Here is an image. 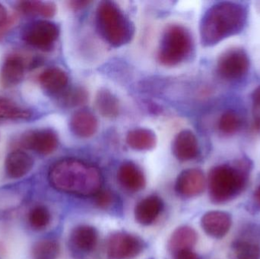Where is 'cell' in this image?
I'll use <instances>...</instances> for the list:
<instances>
[{"mask_svg":"<svg viewBox=\"0 0 260 259\" xmlns=\"http://www.w3.org/2000/svg\"><path fill=\"white\" fill-rule=\"evenodd\" d=\"M50 183L56 190L78 196H94L102 190L103 178L99 169L73 158L61 160L52 166Z\"/></svg>","mask_w":260,"mask_h":259,"instance_id":"6da1fadb","label":"cell"},{"mask_svg":"<svg viewBox=\"0 0 260 259\" xmlns=\"http://www.w3.org/2000/svg\"><path fill=\"white\" fill-rule=\"evenodd\" d=\"M247 21V11L243 5L221 2L208 9L202 18L200 36L203 45L212 47L226 38L238 34Z\"/></svg>","mask_w":260,"mask_h":259,"instance_id":"7a4b0ae2","label":"cell"},{"mask_svg":"<svg viewBox=\"0 0 260 259\" xmlns=\"http://www.w3.org/2000/svg\"><path fill=\"white\" fill-rule=\"evenodd\" d=\"M250 170V164L246 160L213 167L209 174L211 200L214 203H226L239 196L247 187Z\"/></svg>","mask_w":260,"mask_h":259,"instance_id":"3957f363","label":"cell"},{"mask_svg":"<svg viewBox=\"0 0 260 259\" xmlns=\"http://www.w3.org/2000/svg\"><path fill=\"white\" fill-rule=\"evenodd\" d=\"M97 23L102 36L114 47H121L129 43L133 38V24L113 2L104 1L99 4Z\"/></svg>","mask_w":260,"mask_h":259,"instance_id":"277c9868","label":"cell"},{"mask_svg":"<svg viewBox=\"0 0 260 259\" xmlns=\"http://www.w3.org/2000/svg\"><path fill=\"white\" fill-rule=\"evenodd\" d=\"M192 48V36L189 30L181 25L169 26L160 42L159 61L166 66L178 65L188 57Z\"/></svg>","mask_w":260,"mask_h":259,"instance_id":"5b68a950","label":"cell"},{"mask_svg":"<svg viewBox=\"0 0 260 259\" xmlns=\"http://www.w3.org/2000/svg\"><path fill=\"white\" fill-rule=\"evenodd\" d=\"M217 68L220 76L224 79L230 81L238 80L248 72L250 59L243 49H229L220 56Z\"/></svg>","mask_w":260,"mask_h":259,"instance_id":"8992f818","label":"cell"},{"mask_svg":"<svg viewBox=\"0 0 260 259\" xmlns=\"http://www.w3.org/2000/svg\"><path fill=\"white\" fill-rule=\"evenodd\" d=\"M144 243L137 236L126 233L113 234L106 244L109 259H134L142 252Z\"/></svg>","mask_w":260,"mask_h":259,"instance_id":"52a82bcc","label":"cell"},{"mask_svg":"<svg viewBox=\"0 0 260 259\" xmlns=\"http://www.w3.org/2000/svg\"><path fill=\"white\" fill-rule=\"evenodd\" d=\"M59 33V27L56 24L44 20L30 24L24 31L23 38L32 47L41 50H48L56 42Z\"/></svg>","mask_w":260,"mask_h":259,"instance_id":"ba28073f","label":"cell"},{"mask_svg":"<svg viewBox=\"0 0 260 259\" xmlns=\"http://www.w3.org/2000/svg\"><path fill=\"white\" fill-rule=\"evenodd\" d=\"M22 147L32 149L42 155L53 153L58 146V137L52 129L30 131L21 138Z\"/></svg>","mask_w":260,"mask_h":259,"instance_id":"9c48e42d","label":"cell"},{"mask_svg":"<svg viewBox=\"0 0 260 259\" xmlns=\"http://www.w3.org/2000/svg\"><path fill=\"white\" fill-rule=\"evenodd\" d=\"M206 185V176L201 170L188 169L179 175L175 189L177 193L182 197L193 198L203 193Z\"/></svg>","mask_w":260,"mask_h":259,"instance_id":"30bf717a","label":"cell"},{"mask_svg":"<svg viewBox=\"0 0 260 259\" xmlns=\"http://www.w3.org/2000/svg\"><path fill=\"white\" fill-rule=\"evenodd\" d=\"M232 225V217L229 213L224 211H209L203 215L201 220L203 231L209 237L215 239L225 237L230 231Z\"/></svg>","mask_w":260,"mask_h":259,"instance_id":"8fae6325","label":"cell"},{"mask_svg":"<svg viewBox=\"0 0 260 259\" xmlns=\"http://www.w3.org/2000/svg\"><path fill=\"white\" fill-rule=\"evenodd\" d=\"M174 156L181 161L195 159L199 155L198 140L193 132L183 130L177 134L172 145Z\"/></svg>","mask_w":260,"mask_h":259,"instance_id":"7c38bea8","label":"cell"},{"mask_svg":"<svg viewBox=\"0 0 260 259\" xmlns=\"http://www.w3.org/2000/svg\"><path fill=\"white\" fill-rule=\"evenodd\" d=\"M164 204L157 196H150L141 200L135 208V217L138 223L145 226L156 221L162 210Z\"/></svg>","mask_w":260,"mask_h":259,"instance_id":"4fadbf2b","label":"cell"},{"mask_svg":"<svg viewBox=\"0 0 260 259\" xmlns=\"http://www.w3.org/2000/svg\"><path fill=\"white\" fill-rule=\"evenodd\" d=\"M117 178L120 183L132 193L141 191L146 185L143 172L133 162H125L120 166Z\"/></svg>","mask_w":260,"mask_h":259,"instance_id":"5bb4252c","label":"cell"},{"mask_svg":"<svg viewBox=\"0 0 260 259\" xmlns=\"http://www.w3.org/2000/svg\"><path fill=\"white\" fill-rule=\"evenodd\" d=\"M34 161L30 155L21 150L11 152L5 161L6 174L12 179H19L31 170Z\"/></svg>","mask_w":260,"mask_h":259,"instance_id":"9a60e30c","label":"cell"},{"mask_svg":"<svg viewBox=\"0 0 260 259\" xmlns=\"http://www.w3.org/2000/svg\"><path fill=\"white\" fill-rule=\"evenodd\" d=\"M99 241V233L95 228L88 225L76 227L70 235V242L76 250L80 252H92Z\"/></svg>","mask_w":260,"mask_h":259,"instance_id":"2e32d148","label":"cell"},{"mask_svg":"<svg viewBox=\"0 0 260 259\" xmlns=\"http://www.w3.org/2000/svg\"><path fill=\"white\" fill-rule=\"evenodd\" d=\"M72 132L80 138H87L92 136L97 132L99 122L94 114L90 111H76L70 119Z\"/></svg>","mask_w":260,"mask_h":259,"instance_id":"e0dca14e","label":"cell"},{"mask_svg":"<svg viewBox=\"0 0 260 259\" xmlns=\"http://www.w3.org/2000/svg\"><path fill=\"white\" fill-rule=\"evenodd\" d=\"M24 75V64L19 56L7 58L0 72V81L6 88L15 86L22 81Z\"/></svg>","mask_w":260,"mask_h":259,"instance_id":"ac0fdd59","label":"cell"},{"mask_svg":"<svg viewBox=\"0 0 260 259\" xmlns=\"http://www.w3.org/2000/svg\"><path fill=\"white\" fill-rule=\"evenodd\" d=\"M39 80L44 90L52 94H59L67 88L69 79L63 70L57 67H50L43 71Z\"/></svg>","mask_w":260,"mask_h":259,"instance_id":"d6986e66","label":"cell"},{"mask_svg":"<svg viewBox=\"0 0 260 259\" xmlns=\"http://www.w3.org/2000/svg\"><path fill=\"white\" fill-rule=\"evenodd\" d=\"M197 234L190 227H180L174 231L168 242V248L174 254L183 250H191L197 242Z\"/></svg>","mask_w":260,"mask_h":259,"instance_id":"ffe728a7","label":"cell"},{"mask_svg":"<svg viewBox=\"0 0 260 259\" xmlns=\"http://www.w3.org/2000/svg\"><path fill=\"white\" fill-rule=\"evenodd\" d=\"M126 143L134 150L150 151L155 147L157 137L153 131L139 128L129 132L126 136Z\"/></svg>","mask_w":260,"mask_h":259,"instance_id":"44dd1931","label":"cell"},{"mask_svg":"<svg viewBox=\"0 0 260 259\" xmlns=\"http://www.w3.org/2000/svg\"><path fill=\"white\" fill-rule=\"evenodd\" d=\"M96 106L99 113L104 117H117L119 114L120 105L117 97L107 89L100 90L96 97Z\"/></svg>","mask_w":260,"mask_h":259,"instance_id":"7402d4cb","label":"cell"},{"mask_svg":"<svg viewBox=\"0 0 260 259\" xmlns=\"http://www.w3.org/2000/svg\"><path fill=\"white\" fill-rule=\"evenodd\" d=\"M242 121L241 117L234 110H227L223 113L218 120V127L223 135H235L241 129Z\"/></svg>","mask_w":260,"mask_h":259,"instance_id":"603a6c76","label":"cell"},{"mask_svg":"<svg viewBox=\"0 0 260 259\" xmlns=\"http://www.w3.org/2000/svg\"><path fill=\"white\" fill-rule=\"evenodd\" d=\"M59 243L54 240H44L38 242L32 249L33 259H56L59 256Z\"/></svg>","mask_w":260,"mask_h":259,"instance_id":"cb8c5ba5","label":"cell"},{"mask_svg":"<svg viewBox=\"0 0 260 259\" xmlns=\"http://www.w3.org/2000/svg\"><path fill=\"white\" fill-rule=\"evenodd\" d=\"M236 259H260L259 245L247 240H238L233 245Z\"/></svg>","mask_w":260,"mask_h":259,"instance_id":"d4e9b609","label":"cell"},{"mask_svg":"<svg viewBox=\"0 0 260 259\" xmlns=\"http://www.w3.org/2000/svg\"><path fill=\"white\" fill-rule=\"evenodd\" d=\"M28 220L33 229L41 231L50 225L51 214L47 207L38 205L30 211Z\"/></svg>","mask_w":260,"mask_h":259,"instance_id":"484cf974","label":"cell"},{"mask_svg":"<svg viewBox=\"0 0 260 259\" xmlns=\"http://www.w3.org/2000/svg\"><path fill=\"white\" fill-rule=\"evenodd\" d=\"M30 117V112L27 109H21L8 99L0 98V120L27 119Z\"/></svg>","mask_w":260,"mask_h":259,"instance_id":"4316f807","label":"cell"},{"mask_svg":"<svg viewBox=\"0 0 260 259\" xmlns=\"http://www.w3.org/2000/svg\"><path fill=\"white\" fill-rule=\"evenodd\" d=\"M88 100V94L84 88H78L69 91L62 96V103L68 106L84 104Z\"/></svg>","mask_w":260,"mask_h":259,"instance_id":"83f0119b","label":"cell"},{"mask_svg":"<svg viewBox=\"0 0 260 259\" xmlns=\"http://www.w3.org/2000/svg\"><path fill=\"white\" fill-rule=\"evenodd\" d=\"M253 104V129L260 132V85L253 90L251 94Z\"/></svg>","mask_w":260,"mask_h":259,"instance_id":"f1b7e54d","label":"cell"},{"mask_svg":"<svg viewBox=\"0 0 260 259\" xmlns=\"http://www.w3.org/2000/svg\"><path fill=\"white\" fill-rule=\"evenodd\" d=\"M114 195L111 191L108 190H100L97 194L94 196V202L99 208H108L111 206L114 202Z\"/></svg>","mask_w":260,"mask_h":259,"instance_id":"f546056e","label":"cell"},{"mask_svg":"<svg viewBox=\"0 0 260 259\" xmlns=\"http://www.w3.org/2000/svg\"><path fill=\"white\" fill-rule=\"evenodd\" d=\"M43 2L24 1L18 5L20 11L26 15H40L42 10Z\"/></svg>","mask_w":260,"mask_h":259,"instance_id":"4dcf8cb0","label":"cell"},{"mask_svg":"<svg viewBox=\"0 0 260 259\" xmlns=\"http://www.w3.org/2000/svg\"><path fill=\"white\" fill-rule=\"evenodd\" d=\"M174 259H200V257L191 249L177 252L174 254Z\"/></svg>","mask_w":260,"mask_h":259,"instance_id":"1f68e13d","label":"cell"},{"mask_svg":"<svg viewBox=\"0 0 260 259\" xmlns=\"http://www.w3.org/2000/svg\"><path fill=\"white\" fill-rule=\"evenodd\" d=\"M9 24L7 10L5 6L0 3V29H4Z\"/></svg>","mask_w":260,"mask_h":259,"instance_id":"d6a6232c","label":"cell"},{"mask_svg":"<svg viewBox=\"0 0 260 259\" xmlns=\"http://www.w3.org/2000/svg\"><path fill=\"white\" fill-rule=\"evenodd\" d=\"M89 2L88 1H72L69 3L70 7L74 9H80L82 8L85 7L87 5H88Z\"/></svg>","mask_w":260,"mask_h":259,"instance_id":"836d02e7","label":"cell"},{"mask_svg":"<svg viewBox=\"0 0 260 259\" xmlns=\"http://www.w3.org/2000/svg\"><path fill=\"white\" fill-rule=\"evenodd\" d=\"M253 199H254L255 203L257 205L258 208H260V186L256 189L253 194Z\"/></svg>","mask_w":260,"mask_h":259,"instance_id":"e575fe53","label":"cell"}]
</instances>
